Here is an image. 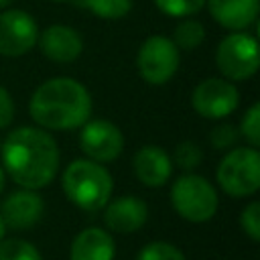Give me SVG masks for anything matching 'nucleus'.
<instances>
[{"instance_id":"obj_2","label":"nucleus","mask_w":260,"mask_h":260,"mask_svg":"<svg viewBox=\"0 0 260 260\" xmlns=\"http://www.w3.org/2000/svg\"><path fill=\"white\" fill-rule=\"evenodd\" d=\"M28 112L45 130H73L87 122L91 95L73 77H53L35 89Z\"/></svg>"},{"instance_id":"obj_13","label":"nucleus","mask_w":260,"mask_h":260,"mask_svg":"<svg viewBox=\"0 0 260 260\" xmlns=\"http://www.w3.org/2000/svg\"><path fill=\"white\" fill-rule=\"evenodd\" d=\"M104 221L116 234H130L140 230L146 223L148 207L140 197L124 195L114 201H108L104 207Z\"/></svg>"},{"instance_id":"obj_15","label":"nucleus","mask_w":260,"mask_h":260,"mask_svg":"<svg viewBox=\"0 0 260 260\" xmlns=\"http://www.w3.org/2000/svg\"><path fill=\"white\" fill-rule=\"evenodd\" d=\"M114 238L102 228H85L71 242V260H114Z\"/></svg>"},{"instance_id":"obj_29","label":"nucleus","mask_w":260,"mask_h":260,"mask_svg":"<svg viewBox=\"0 0 260 260\" xmlns=\"http://www.w3.org/2000/svg\"><path fill=\"white\" fill-rule=\"evenodd\" d=\"M10 2H12V0H0V8H6Z\"/></svg>"},{"instance_id":"obj_1","label":"nucleus","mask_w":260,"mask_h":260,"mask_svg":"<svg viewBox=\"0 0 260 260\" xmlns=\"http://www.w3.org/2000/svg\"><path fill=\"white\" fill-rule=\"evenodd\" d=\"M2 167L22 189L47 187L59 171V146L55 138L41 128L20 126L2 142Z\"/></svg>"},{"instance_id":"obj_30","label":"nucleus","mask_w":260,"mask_h":260,"mask_svg":"<svg viewBox=\"0 0 260 260\" xmlns=\"http://www.w3.org/2000/svg\"><path fill=\"white\" fill-rule=\"evenodd\" d=\"M53 2H69V0H53Z\"/></svg>"},{"instance_id":"obj_26","label":"nucleus","mask_w":260,"mask_h":260,"mask_svg":"<svg viewBox=\"0 0 260 260\" xmlns=\"http://www.w3.org/2000/svg\"><path fill=\"white\" fill-rule=\"evenodd\" d=\"M12 118H14V102L10 93L0 85V128L10 126Z\"/></svg>"},{"instance_id":"obj_19","label":"nucleus","mask_w":260,"mask_h":260,"mask_svg":"<svg viewBox=\"0 0 260 260\" xmlns=\"http://www.w3.org/2000/svg\"><path fill=\"white\" fill-rule=\"evenodd\" d=\"M0 260H43L37 246L20 238H8L0 242Z\"/></svg>"},{"instance_id":"obj_12","label":"nucleus","mask_w":260,"mask_h":260,"mask_svg":"<svg viewBox=\"0 0 260 260\" xmlns=\"http://www.w3.org/2000/svg\"><path fill=\"white\" fill-rule=\"evenodd\" d=\"M41 53L55 63H71L83 51V39L67 24H51L37 39Z\"/></svg>"},{"instance_id":"obj_20","label":"nucleus","mask_w":260,"mask_h":260,"mask_svg":"<svg viewBox=\"0 0 260 260\" xmlns=\"http://www.w3.org/2000/svg\"><path fill=\"white\" fill-rule=\"evenodd\" d=\"M136 260H187V258L177 246L169 242H150L138 252Z\"/></svg>"},{"instance_id":"obj_27","label":"nucleus","mask_w":260,"mask_h":260,"mask_svg":"<svg viewBox=\"0 0 260 260\" xmlns=\"http://www.w3.org/2000/svg\"><path fill=\"white\" fill-rule=\"evenodd\" d=\"M4 234H6V223H4V219H2V215H0V242L4 240Z\"/></svg>"},{"instance_id":"obj_28","label":"nucleus","mask_w":260,"mask_h":260,"mask_svg":"<svg viewBox=\"0 0 260 260\" xmlns=\"http://www.w3.org/2000/svg\"><path fill=\"white\" fill-rule=\"evenodd\" d=\"M2 189H4V169L0 167V193H2Z\"/></svg>"},{"instance_id":"obj_17","label":"nucleus","mask_w":260,"mask_h":260,"mask_svg":"<svg viewBox=\"0 0 260 260\" xmlns=\"http://www.w3.org/2000/svg\"><path fill=\"white\" fill-rule=\"evenodd\" d=\"M205 39V28L199 20H193V18H187L183 22L177 24L175 28V35H173V43L177 49H185V51H193L197 49Z\"/></svg>"},{"instance_id":"obj_24","label":"nucleus","mask_w":260,"mask_h":260,"mask_svg":"<svg viewBox=\"0 0 260 260\" xmlns=\"http://www.w3.org/2000/svg\"><path fill=\"white\" fill-rule=\"evenodd\" d=\"M240 225L250 236V240L254 242L260 240V203L258 201H252L244 207V211L240 213Z\"/></svg>"},{"instance_id":"obj_23","label":"nucleus","mask_w":260,"mask_h":260,"mask_svg":"<svg viewBox=\"0 0 260 260\" xmlns=\"http://www.w3.org/2000/svg\"><path fill=\"white\" fill-rule=\"evenodd\" d=\"M240 134L250 142L252 148L260 144V104H252L242 118Z\"/></svg>"},{"instance_id":"obj_21","label":"nucleus","mask_w":260,"mask_h":260,"mask_svg":"<svg viewBox=\"0 0 260 260\" xmlns=\"http://www.w3.org/2000/svg\"><path fill=\"white\" fill-rule=\"evenodd\" d=\"M154 4L162 14L181 18V16H191L199 12L205 0H154Z\"/></svg>"},{"instance_id":"obj_14","label":"nucleus","mask_w":260,"mask_h":260,"mask_svg":"<svg viewBox=\"0 0 260 260\" xmlns=\"http://www.w3.org/2000/svg\"><path fill=\"white\" fill-rule=\"evenodd\" d=\"M132 169H134L136 179L142 185L160 187L169 181V177L173 173V160L162 148H158L154 144H148V146H142L134 154Z\"/></svg>"},{"instance_id":"obj_18","label":"nucleus","mask_w":260,"mask_h":260,"mask_svg":"<svg viewBox=\"0 0 260 260\" xmlns=\"http://www.w3.org/2000/svg\"><path fill=\"white\" fill-rule=\"evenodd\" d=\"M79 4L104 20L124 18L132 10V0H79Z\"/></svg>"},{"instance_id":"obj_7","label":"nucleus","mask_w":260,"mask_h":260,"mask_svg":"<svg viewBox=\"0 0 260 260\" xmlns=\"http://www.w3.org/2000/svg\"><path fill=\"white\" fill-rule=\"evenodd\" d=\"M179 61L181 57H179V49L175 47V43L162 35H152L140 45L136 67H138L140 77L146 83L165 85L177 73Z\"/></svg>"},{"instance_id":"obj_11","label":"nucleus","mask_w":260,"mask_h":260,"mask_svg":"<svg viewBox=\"0 0 260 260\" xmlns=\"http://www.w3.org/2000/svg\"><path fill=\"white\" fill-rule=\"evenodd\" d=\"M45 203L43 197L30 189H20L10 193L0 207V215L6 228L12 230H30L43 217Z\"/></svg>"},{"instance_id":"obj_4","label":"nucleus","mask_w":260,"mask_h":260,"mask_svg":"<svg viewBox=\"0 0 260 260\" xmlns=\"http://www.w3.org/2000/svg\"><path fill=\"white\" fill-rule=\"evenodd\" d=\"M173 209L187 221H209L217 211V193L213 185L201 175H183L171 187Z\"/></svg>"},{"instance_id":"obj_25","label":"nucleus","mask_w":260,"mask_h":260,"mask_svg":"<svg viewBox=\"0 0 260 260\" xmlns=\"http://www.w3.org/2000/svg\"><path fill=\"white\" fill-rule=\"evenodd\" d=\"M240 138V130L234 126V124H221L217 128L211 130L209 134V142L217 148V150H225V148H232Z\"/></svg>"},{"instance_id":"obj_5","label":"nucleus","mask_w":260,"mask_h":260,"mask_svg":"<svg viewBox=\"0 0 260 260\" xmlns=\"http://www.w3.org/2000/svg\"><path fill=\"white\" fill-rule=\"evenodd\" d=\"M217 183L232 197L254 195L260 187V154L252 146L232 148L217 167Z\"/></svg>"},{"instance_id":"obj_6","label":"nucleus","mask_w":260,"mask_h":260,"mask_svg":"<svg viewBox=\"0 0 260 260\" xmlns=\"http://www.w3.org/2000/svg\"><path fill=\"white\" fill-rule=\"evenodd\" d=\"M217 69L232 81H244L256 75L260 67L258 41L246 32H232L221 39L215 51Z\"/></svg>"},{"instance_id":"obj_10","label":"nucleus","mask_w":260,"mask_h":260,"mask_svg":"<svg viewBox=\"0 0 260 260\" xmlns=\"http://www.w3.org/2000/svg\"><path fill=\"white\" fill-rule=\"evenodd\" d=\"M79 146L95 162H110L124 150V136L120 128L108 120H91L81 126Z\"/></svg>"},{"instance_id":"obj_9","label":"nucleus","mask_w":260,"mask_h":260,"mask_svg":"<svg viewBox=\"0 0 260 260\" xmlns=\"http://www.w3.org/2000/svg\"><path fill=\"white\" fill-rule=\"evenodd\" d=\"M37 20L26 10L12 8L0 12V55L20 57L37 45Z\"/></svg>"},{"instance_id":"obj_3","label":"nucleus","mask_w":260,"mask_h":260,"mask_svg":"<svg viewBox=\"0 0 260 260\" xmlns=\"http://www.w3.org/2000/svg\"><path fill=\"white\" fill-rule=\"evenodd\" d=\"M67 199L85 211L104 209L112 197L114 181L106 167L89 158H77L69 162L61 179Z\"/></svg>"},{"instance_id":"obj_16","label":"nucleus","mask_w":260,"mask_h":260,"mask_svg":"<svg viewBox=\"0 0 260 260\" xmlns=\"http://www.w3.org/2000/svg\"><path fill=\"white\" fill-rule=\"evenodd\" d=\"M211 16L225 28L244 30L258 16L260 0H205Z\"/></svg>"},{"instance_id":"obj_22","label":"nucleus","mask_w":260,"mask_h":260,"mask_svg":"<svg viewBox=\"0 0 260 260\" xmlns=\"http://www.w3.org/2000/svg\"><path fill=\"white\" fill-rule=\"evenodd\" d=\"M173 160L185 169V171H191L195 167L201 165L203 160V152L199 148V144H195L193 140H185V142H179L177 148H175V154H173Z\"/></svg>"},{"instance_id":"obj_8","label":"nucleus","mask_w":260,"mask_h":260,"mask_svg":"<svg viewBox=\"0 0 260 260\" xmlns=\"http://www.w3.org/2000/svg\"><path fill=\"white\" fill-rule=\"evenodd\" d=\"M240 104L238 87L219 77H209L197 83L191 95L193 110L207 120H221L230 116Z\"/></svg>"}]
</instances>
